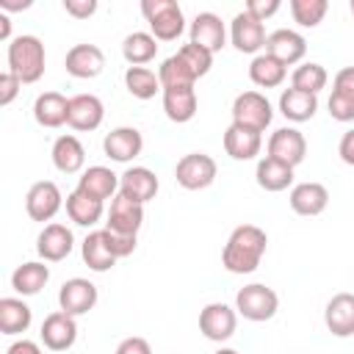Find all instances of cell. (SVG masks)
I'll return each mask as SVG.
<instances>
[{"label": "cell", "mask_w": 354, "mask_h": 354, "mask_svg": "<svg viewBox=\"0 0 354 354\" xmlns=\"http://www.w3.org/2000/svg\"><path fill=\"white\" fill-rule=\"evenodd\" d=\"M144 224V205L116 194L111 199V207H108V221H105V230L111 232H122V235H138Z\"/></svg>", "instance_id": "e0dca14e"}, {"label": "cell", "mask_w": 354, "mask_h": 354, "mask_svg": "<svg viewBox=\"0 0 354 354\" xmlns=\"http://www.w3.org/2000/svg\"><path fill=\"white\" fill-rule=\"evenodd\" d=\"M122 55L130 66H144L158 55V39L147 30H133L122 41Z\"/></svg>", "instance_id": "e575fe53"}, {"label": "cell", "mask_w": 354, "mask_h": 354, "mask_svg": "<svg viewBox=\"0 0 354 354\" xmlns=\"http://www.w3.org/2000/svg\"><path fill=\"white\" fill-rule=\"evenodd\" d=\"M249 77H252V83L260 86V88H277V86L285 83L288 66L279 64L277 58H271L268 53H260V55H254L252 64H249Z\"/></svg>", "instance_id": "d6a6232c"}, {"label": "cell", "mask_w": 354, "mask_h": 354, "mask_svg": "<svg viewBox=\"0 0 354 354\" xmlns=\"http://www.w3.org/2000/svg\"><path fill=\"white\" fill-rule=\"evenodd\" d=\"M266 25L252 19L246 11L235 14L232 22H230V41L238 53H246V55H260V50H266Z\"/></svg>", "instance_id": "9c48e42d"}, {"label": "cell", "mask_w": 354, "mask_h": 354, "mask_svg": "<svg viewBox=\"0 0 354 354\" xmlns=\"http://www.w3.org/2000/svg\"><path fill=\"white\" fill-rule=\"evenodd\" d=\"M0 39H3V41L11 39V19H8L6 14H0Z\"/></svg>", "instance_id": "816d5d0a"}, {"label": "cell", "mask_w": 354, "mask_h": 354, "mask_svg": "<svg viewBox=\"0 0 354 354\" xmlns=\"http://www.w3.org/2000/svg\"><path fill=\"white\" fill-rule=\"evenodd\" d=\"M64 66L77 80H94L105 69V55L97 44H75V47H69Z\"/></svg>", "instance_id": "9a60e30c"}, {"label": "cell", "mask_w": 354, "mask_h": 354, "mask_svg": "<svg viewBox=\"0 0 354 354\" xmlns=\"http://www.w3.org/2000/svg\"><path fill=\"white\" fill-rule=\"evenodd\" d=\"M326 11H329L326 0H290L293 22H299L301 28H318L324 22Z\"/></svg>", "instance_id": "74e56055"}, {"label": "cell", "mask_w": 354, "mask_h": 354, "mask_svg": "<svg viewBox=\"0 0 354 354\" xmlns=\"http://www.w3.org/2000/svg\"><path fill=\"white\" fill-rule=\"evenodd\" d=\"M332 91H346V94H354V66H343L335 80H332Z\"/></svg>", "instance_id": "7dc6e473"}, {"label": "cell", "mask_w": 354, "mask_h": 354, "mask_svg": "<svg viewBox=\"0 0 354 354\" xmlns=\"http://www.w3.org/2000/svg\"><path fill=\"white\" fill-rule=\"evenodd\" d=\"M158 77H160V86L163 88H174V86H194L196 80H194V75L185 69V64L177 58V53L174 55H169L160 66H158Z\"/></svg>", "instance_id": "ab89813d"}, {"label": "cell", "mask_w": 354, "mask_h": 354, "mask_svg": "<svg viewBox=\"0 0 354 354\" xmlns=\"http://www.w3.org/2000/svg\"><path fill=\"white\" fill-rule=\"evenodd\" d=\"M266 53H268L271 58H277L279 64L293 66V64H299V61L307 55V39H304L299 30L279 28V30L268 33V39H266Z\"/></svg>", "instance_id": "5bb4252c"}, {"label": "cell", "mask_w": 354, "mask_h": 354, "mask_svg": "<svg viewBox=\"0 0 354 354\" xmlns=\"http://www.w3.org/2000/svg\"><path fill=\"white\" fill-rule=\"evenodd\" d=\"M0 8L3 11H22V8H30V0H0Z\"/></svg>", "instance_id": "f907efd6"}, {"label": "cell", "mask_w": 354, "mask_h": 354, "mask_svg": "<svg viewBox=\"0 0 354 354\" xmlns=\"http://www.w3.org/2000/svg\"><path fill=\"white\" fill-rule=\"evenodd\" d=\"M47 282H50V266H44V260L22 263L11 274V288L19 296H36Z\"/></svg>", "instance_id": "4dcf8cb0"}, {"label": "cell", "mask_w": 354, "mask_h": 354, "mask_svg": "<svg viewBox=\"0 0 354 354\" xmlns=\"http://www.w3.org/2000/svg\"><path fill=\"white\" fill-rule=\"evenodd\" d=\"M324 324L335 337H351L354 335V293H335L326 301Z\"/></svg>", "instance_id": "44dd1931"}, {"label": "cell", "mask_w": 354, "mask_h": 354, "mask_svg": "<svg viewBox=\"0 0 354 354\" xmlns=\"http://www.w3.org/2000/svg\"><path fill=\"white\" fill-rule=\"evenodd\" d=\"M326 108H329V116H332L335 122H354V94L332 91Z\"/></svg>", "instance_id": "60d3db41"}, {"label": "cell", "mask_w": 354, "mask_h": 354, "mask_svg": "<svg viewBox=\"0 0 354 354\" xmlns=\"http://www.w3.org/2000/svg\"><path fill=\"white\" fill-rule=\"evenodd\" d=\"M6 354H41V346H39L36 340L22 337V340H14V343L6 348Z\"/></svg>", "instance_id": "681fc988"}, {"label": "cell", "mask_w": 354, "mask_h": 354, "mask_svg": "<svg viewBox=\"0 0 354 354\" xmlns=\"http://www.w3.org/2000/svg\"><path fill=\"white\" fill-rule=\"evenodd\" d=\"M235 326H238V313L224 301H210L199 313V332L213 343L230 340L235 335Z\"/></svg>", "instance_id": "52a82bcc"}, {"label": "cell", "mask_w": 354, "mask_h": 354, "mask_svg": "<svg viewBox=\"0 0 354 354\" xmlns=\"http://www.w3.org/2000/svg\"><path fill=\"white\" fill-rule=\"evenodd\" d=\"M266 246H268L266 230H260L257 224H238L221 249V266L230 274H252L260 266Z\"/></svg>", "instance_id": "6da1fadb"}, {"label": "cell", "mask_w": 354, "mask_h": 354, "mask_svg": "<svg viewBox=\"0 0 354 354\" xmlns=\"http://www.w3.org/2000/svg\"><path fill=\"white\" fill-rule=\"evenodd\" d=\"M158 188H160L158 174L147 166H130L124 174H119V194L138 205H147L149 199H155Z\"/></svg>", "instance_id": "ac0fdd59"}, {"label": "cell", "mask_w": 354, "mask_h": 354, "mask_svg": "<svg viewBox=\"0 0 354 354\" xmlns=\"http://www.w3.org/2000/svg\"><path fill=\"white\" fill-rule=\"evenodd\" d=\"M288 202H290V210L299 216H318L329 205V191H326V185L307 180V183H299L290 188Z\"/></svg>", "instance_id": "7402d4cb"}, {"label": "cell", "mask_w": 354, "mask_h": 354, "mask_svg": "<svg viewBox=\"0 0 354 354\" xmlns=\"http://www.w3.org/2000/svg\"><path fill=\"white\" fill-rule=\"evenodd\" d=\"M105 241H108L111 252L116 254V260H119V257H127V254L136 252V235H122V232H111V230H105Z\"/></svg>", "instance_id": "b9f144b4"}, {"label": "cell", "mask_w": 354, "mask_h": 354, "mask_svg": "<svg viewBox=\"0 0 354 354\" xmlns=\"http://www.w3.org/2000/svg\"><path fill=\"white\" fill-rule=\"evenodd\" d=\"M64 11L75 19H88L97 11V0H64Z\"/></svg>", "instance_id": "f6af8a7d"}, {"label": "cell", "mask_w": 354, "mask_h": 354, "mask_svg": "<svg viewBox=\"0 0 354 354\" xmlns=\"http://www.w3.org/2000/svg\"><path fill=\"white\" fill-rule=\"evenodd\" d=\"M33 119H36V124H41L47 130H55V127L66 124V119H69V100L61 91L39 94L36 102H33Z\"/></svg>", "instance_id": "603a6c76"}, {"label": "cell", "mask_w": 354, "mask_h": 354, "mask_svg": "<svg viewBox=\"0 0 354 354\" xmlns=\"http://www.w3.org/2000/svg\"><path fill=\"white\" fill-rule=\"evenodd\" d=\"M77 188L83 194L105 202V199H113L119 194V174H113L108 166H88V169H83Z\"/></svg>", "instance_id": "484cf974"}, {"label": "cell", "mask_w": 354, "mask_h": 354, "mask_svg": "<svg viewBox=\"0 0 354 354\" xmlns=\"http://www.w3.org/2000/svg\"><path fill=\"white\" fill-rule=\"evenodd\" d=\"M304 155H307V138H304L301 130L279 127V130L271 133V138H268V158L296 169L304 160Z\"/></svg>", "instance_id": "30bf717a"}, {"label": "cell", "mask_w": 354, "mask_h": 354, "mask_svg": "<svg viewBox=\"0 0 354 354\" xmlns=\"http://www.w3.org/2000/svg\"><path fill=\"white\" fill-rule=\"evenodd\" d=\"M66 216L77 227H94L105 216V202H100V199L83 194L80 188H75L72 194H66Z\"/></svg>", "instance_id": "f546056e"}, {"label": "cell", "mask_w": 354, "mask_h": 354, "mask_svg": "<svg viewBox=\"0 0 354 354\" xmlns=\"http://www.w3.org/2000/svg\"><path fill=\"white\" fill-rule=\"evenodd\" d=\"M124 86L136 100H152L158 91H163L158 72L149 66H127L124 69Z\"/></svg>", "instance_id": "d590c367"}, {"label": "cell", "mask_w": 354, "mask_h": 354, "mask_svg": "<svg viewBox=\"0 0 354 354\" xmlns=\"http://www.w3.org/2000/svg\"><path fill=\"white\" fill-rule=\"evenodd\" d=\"M50 155H53V166L61 174H77L83 169V163H86V149H83L80 138L72 136V133L58 136L53 141V152Z\"/></svg>", "instance_id": "d4e9b609"}, {"label": "cell", "mask_w": 354, "mask_h": 354, "mask_svg": "<svg viewBox=\"0 0 354 354\" xmlns=\"http://www.w3.org/2000/svg\"><path fill=\"white\" fill-rule=\"evenodd\" d=\"M318 111V97L315 94H307V91H299V88H285L279 94V113L288 119V122H310Z\"/></svg>", "instance_id": "f1b7e54d"}, {"label": "cell", "mask_w": 354, "mask_h": 354, "mask_svg": "<svg viewBox=\"0 0 354 354\" xmlns=\"http://www.w3.org/2000/svg\"><path fill=\"white\" fill-rule=\"evenodd\" d=\"M75 249V235L66 224H47L36 238V252L44 263H58Z\"/></svg>", "instance_id": "d6986e66"}, {"label": "cell", "mask_w": 354, "mask_h": 354, "mask_svg": "<svg viewBox=\"0 0 354 354\" xmlns=\"http://www.w3.org/2000/svg\"><path fill=\"white\" fill-rule=\"evenodd\" d=\"M188 36H191V44H196L213 55L227 44V28H224L221 17L213 11H199L188 28Z\"/></svg>", "instance_id": "4fadbf2b"}, {"label": "cell", "mask_w": 354, "mask_h": 354, "mask_svg": "<svg viewBox=\"0 0 354 354\" xmlns=\"http://www.w3.org/2000/svg\"><path fill=\"white\" fill-rule=\"evenodd\" d=\"M113 354H152V346L144 340V337H124L119 346H116V351Z\"/></svg>", "instance_id": "bcb514c9"}, {"label": "cell", "mask_w": 354, "mask_h": 354, "mask_svg": "<svg viewBox=\"0 0 354 354\" xmlns=\"http://www.w3.org/2000/svg\"><path fill=\"white\" fill-rule=\"evenodd\" d=\"M348 8H351V17H354V0H351V3H348Z\"/></svg>", "instance_id": "db71d44e"}, {"label": "cell", "mask_w": 354, "mask_h": 354, "mask_svg": "<svg viewBox=\"0 0 354 354\" xmlns=\"http://www.w3.org/2000/svg\"><path fill=\"white\" fill-rule=\"evenodd\" d=\"M30 321H33V313L22 299H14V296L0 299V332L3 335L28 332Z\"/></svg>", "instance_id": "836d02e7"}, {"label": "cell", "mask_w": 354, "mask_h": 354, "mask_svg": "<svg viewBox=\"0 0 354 354\" xmlns=\"http://www.w3.org/2000/svg\"><path fill=\"white\" fill-rule=\"evenodd\" d=\"M105 119V105L97 94H75L69 97V119L66 124L72 130H80V133H91L102 124Z\"/></svg>", "instance_id": "2e32d148"}, {"label": "cell", "mask_w": 354, "mask_h": 354, "mask_svg": "<svg viewBox=\"0 0 354 354\" xmlns=\"http://www.w3.org/2000/svg\"><path fill=\"white\" fill-rule=\"evenodd\" d=\"M274 119V108L260 91H241L232 100V124L263 133Z\"/></svg>", "instance_id": "5b68a950"}, {"label": "cell", "mask_w": 354, "mask_h": 354, "mask_svg": "<svg viewBox=\"0 0 354 354\" xmlns=\"http://www.w3.org/2000/svg\"><path fill=\"white\" fill-rule=\"evenodd\" d=\"M97 285L94 282H88V279H83V277H72V279H66L64 285H61V290H58V307L64 310V313H69V315H86L88 310H94V304H97Z\"/></svg>", "instance_id": "7c38bea8"}, {"label": "cell", "mask_w": 354, "mask_h": 354, "mask_svg": "<svg viewBox=\"0 0 354 354\" xmlns=\"http://www.w3.org/2000/svg\"><path fill=\"white\" fill-rule=\"evenodd\" d=\"M141 14L149 25V33L158 41H174L185 30V17L183 8L174 0H144Z\"/></svg>", "instance_id": "3957f363"}, {"label": "cell", "mask_w": 354, "mask_h": 354, "mask_svg": "<svg viewBox=\"0 0 354 354\" xmlns=\"http://www.w3.org/2000/svg\"><path fill=\"white\" fill-rule=\"evenodd\" d=\"M326 80H329L326 69H324L321 64H315V61L299 64V66L290 72V86H293V88H299V91L315 94V97H318V91H321V88H326Z\"/></svg>", "instance_id": "8d00e7d4"}, {"label": "cell", "mask_w": 354, "mask_h": 354, "mask_svg": "<svg viewBox=\"0 0 354 354\" xmlns=\"http://www.w3.org/2000/svg\"><path fill=\"white\" fill-rule=\"evenodd\" d=\"M279 0H249L246 6H243V11L252 17V19H257V22H266L268 17H274L277 11H279Z\"/></svg>", "instance_id": "7bdbcfd3"}, {"label": "cell", "mask_w": 354, "mask_h": 354, "mask_svg": "<svg viewBox=\"0 0 354 354\" xmlns=\"http://www.w3.org/2000/svg\"><path fill=\"white\" fill-rule=\"evenodd\" d=\"M216 354H241V351H235V348H224V346H221Z\"/></svg>", "instance_id": "f5cc1de1"}, {"label": "cell", "mask_w": 354, "mask_h": 354, "mask_svg": "<svg viewBox=\"0 0 354 354\" xmlns=\"http://www.w3.org/2000/svg\"><path fill=\"white\" fill-rule=\"evenodd\" d=\"M260 147H263V136L254 130H246L238 124H230L224 130V152L232 160H252L260 155Z\"/></svg>", "instance_id": "4316f807"}, {"label": "cell", "mask_w": 354, "mask_h": 354, "mask_svg": "<svg viewBox=\"0 0 354 354\" xmlns=\"http://www.w3.org/2000/svg\"><path fill=\"white\" fill-rule=\"evenodd\" d=\"M19 88H22V80L6 69V72L0 75V105H11L14 97L19 94Z\"/></svg>", "instance_id": "ee69618b"}, {"label": "cell", "mask_w": 354, "mask_h": 354, "mask_svg": "<svg viewBox=\"0 0 354 354\" xmlns=\"http://www.w3.org/2000/svg\"><path fill=\"white\" fill-rule=\"evenodd\" d=\"M279 310V296L274 288L263 285V282H252V285H243L238 293H235V313L243 315L246 321H271Z\"/></svg>", "instance_id": "277c9868"}, {"label": "cell", "mask_w": 354, "mask_h": 354, "mask_svg": "<svg viewBox=\"0 0 354 354\" xmlns=\"http://www.w3.org/2000/svg\"><path fill=\"white\" fill-rule=\"evenodd\" d=\"M337 155H340V160L346 166H354V127L343 133V138L337 144Z\"/></svg>", "instance_id": "c3c4849f"}, {"label": "cell", "mask_w": 354, "mask_h": 354, "mask_svg": "<svg viewBox=\"0 0 354 354\" xmlns=\"http://www.w3.org/2000/svg\"><path fill=\"white\" fill-rule=\"evenodd\" d=\"M254 180H257V185H260L263 191H268V194H279V191H285V188L293 185V169L266 155V158L257 160Z\"/></svg>", "instance_id": "1f68e13d"}, {"label": "cell", "mask_w": 354, "mask_h": 354, "mask_svg": "<svg viewBox=\"0 0 354 354\" xmlns=\"http://www.w3.org/2000/svg\"><path fill=\"white\" fill-rule=\"evenodd\" d=\"M196 91L194 86H174V88H163V113L169 116V122L185 124L196 116Z\"/></svg>", "instance_id": "cb8c5ba5"}, {"label": "cell", "mask_w": 354, "mask_h": 354, "mask_svg": "<svg viewBox=\"0 0 354 354\" xmlns=\"http://www.w3.org/2000/svg\"><path fill=\"white\" fill-rule=\"evenodd\" d=\"M64 205V196H61V188L53 183V180H39L28 188L25 194V210L33 221H50Z\"/></svg>", "instance_id": "ba28073f"}, {"label": "cell", "mask_w": 354, "mask_h": 354, "mask_svg": "<svg viewBox=\"0 0 354 354\" xmlns=\"http://www.w3.org/2000/svg\"><path fill=\"white\" fill-rule=\"evenodd\" d=\"M216 174H218V166L207 152H188L174 166V180L185 191H202L213 185Z\"/></svg>", "instance_id": "8992f818"}, {"label": "cell", "mask_w": 354, "mask_h": 354, "mask_svg": "<svg viewBox=\"0 0 354 354\" xmlns=\"http://www.w3.org/2000/svg\"><path fill=\"white\" fill-rule=\"evenodd\" d=\"M102 149L111 160L116 163H130L133 158L141 155L144 149V136L136 127H113L105 138H102Z\"/></svg>", "instance_id": "ffe728a7"}, {"label": "cell", "mask_w": 354, "mask_h": 354, "mask_svg": "<svg viewBox=\"0 0 354 354\" xmlns=\"http://www.w3.org/2000/svg\"><path fill=\"white\" fill-rule=\"evenodd\" d=\"M177 58L185 64V69L194 75V80L205 77L210 72V66H213V53H207V50H202V47H196L191 41L177 50Z\"/></svg>", "instance_id": "f35d334b"}, {"label": "cell", "mask_w": 354, "mask_h": 354, "mask_svg": "<svg viewBox=\"0 0 354 354\" xmlns=\"http://www.w3.org/2000/svg\"><path fill=\"white\" fill-rule=\"evenodd\" d=\"M44 44L39 36L22 33L8 41V72L17 75L22 83H39L44 75Z\"/></svg>", "instance_id": "7a4b0ae2"}, {"label": "cell", "mask_w": 354, "mask_h": 354, "mask_svg": "<svg viewBox=\"0 0 354 354\" xmlns=\"http://www.w3.org/2000/svg\"><path fill=\"white\" fill-rule=\"evenodd\" d=\"M41 343L50 348V351H66L75 346L77 340V321L75 315L64 313V310H55L50 313L44 321H41V332H39Z\"/></svg>", "instance_id": "8fae6325"}, {"label": "cell", "mask_w": 354, "mask_h": 354, "mask_svg": "<svg viewBox=\"0 0 354 354\" xmlns=\"http://www.w3.org/2000/svg\"><path fill=\"white\" fill-rule=\"evenodd\" d=\"M80 254H83V263L97 274L111 271L116 263V254L111 252V246L105 241V230H91L80 243Z\"/></svg>", "instance_id": "83f0119b"}]
</instances>
